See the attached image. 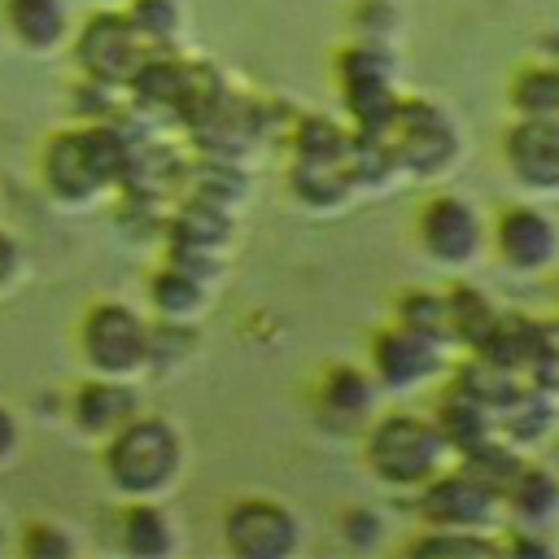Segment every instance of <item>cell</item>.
I'll return each instance as SVG.
<instances>
[{
  "label": "cell",
  "mask_w": 559,
  "mask_h": 559,
  "mask_svg": "<svg viewBox=\"0 0 559 559\" xmlns=\"http://www.w3.org/2000/svg\"><path fill=\"white\" fill-rule=\"evenodd\" d=\"M393 157V170L411 175V179H432L441 170H450V162L459 157V127L454 118L424 96H397L389 122L376 131Z\"/></svg>",
  "instance_id": "obj_4"
},
{
  "label": "cell",
  "mask_w": 559,
  "mask_h": 559,
  "mask_svg": "<svg viewBox=\"0 0 559 559\" xmlns=\"http://www.w3.org/2000/svg\"><path fill=\"white\" fill-rule=\"evenodd\" d=\"M507 96L515 118H559V61L542 57L533 66H520Z\"/></svg>",
  "instance_id": "obj_24"
},
{
  "label": "cell",
  "mask_w": 559,
  "mask_h": 559,
  "mask_svg": "<svg viewBox=\"0 0 559 559\" xmlns=\"http://www.w3.org/2000/svg\"><path fill=\"white\" fill-rule=\"evenodd\" d=\"M502 511V493L476 480L467 467L437 472L419 485V520L428 528H493Z\"/></svg>",
  "instance_id": "obj_10"
},
{
  "label": "cell",
  "mask_w": 559,
  "mask_h": 559,
  "mask_svg": "<svg viewBox=\"0 0 559 559\" xmlns=\"http://www.w3.org/2000/svg\"><path fill=\"white\" fill-rule=\"evenodd\" d=\"M17 271H22V249H17V240L0 227V288H9V284L17 280Z\"/></svg>",
  "instance_id": "obj_32"
},
{
  "label": "cell",
  "mask_w": 559,
  "mask_h": 559,
  "mask_svg": "<svg viewBox=\"0 0 559 559\" xmlns=\"http://www.w3.org/2000/svg\"><path fill=\"white\" fill-rule=\"evenodd\" d=\"M100 4H122V0H100Z\"/></svg>",
  "instance_id": "obj_34"
},
{
  "label": "cell",
  "mask_w": 559,
  "mask_h": 559,
  "mask_svg": "<svg viewBox=\"0 0 559 559\" xmlns=\"http://www.w3.org/2000/svg\"><path fill=\"white\" fill-rule=\"evenodd\" d=\"M349 140L341 127L323 118H306L297 131V157H293V192L306 205H341L358 183L349 166Z\"/></svg>",
  "instance_id": "obj_6"
},
{
  "label": "cell",
  "mask_w": 559,
  "mask_h": 559,
  "mask_svg": "<svg viewBox=\"0 0 559 559\" xmlns=\"http://www.w3.org/2000/svg\"><path fill=\"white\" fill-rule=\"evenodd\" d=\"M362 459L380 485L419 489L424 480H432L445 467L450 445L432 419H424L415 411H389L367 428Z\"/></svg>",
  "instance_id": "obj_3"
},
{
  "label": "cell",
  "mask_w": 559,
  "mask_h": 559,
  "mask_svg": "<svg viewBox=\"0 0 559 559\" xmlns=\"http://www.w3.org/2000/svg\"><path fill=\"white\" fill-rule=\"evenodd\" d=\"M22 555H31V559H66V555H74V542L57 528V524H48V520H35L26 533H22Z\"/></svg>",
  "instance_id": "obj_30"
},
{
  "label": "cell",
  "mask_w": 559,
  "mask_h": 559,
  "mask_svg": "<svg viewBox=\"0 0 559 559\" xmlns=\"http://www.w3.org/2000/svg\"><path fill=\"white\" fill-rule=\"evenodd\" d=\"M445 362V345L432 341V336H419L411 328H384L376 341H371V376L380 389H393V393H406V389H419L428 384Z\"/></svg>",
  "instance_id": "obj_13"
},
{
  "label": "cell",
  "mask_w": 559,
  "mask_h": 559,
  "mask_svg": "<svg viewBox=\"0 0 559 559\" xmlns=\"http://www.w3.org/2000/svg\"><path fill=\"white\" fill-rule=\"evenodd\" d=\"M550 428H555V397L542 393L533 380H528L507 406H498V437H507V441L520 445V450L546 441Z\"/></svg>",
  "instance_id": "obj_21"
},
{
  "label": "cell",
  "mask_w": 559,
  "mask_h": 559,
  "mask_svg": "<svg viewBox=\"0 0 559 559\" xmlns=\"http://www.w3.org/2000/svg\"><path fill=\"white\" fill-rule=\"evenodd\" d=\"M397 323L419 332V336H432L441 345H454L450 341V301H445V293H428V288L406 293L402 306H397Z\"/></svg>",
  "instance_id": "obj_27"
},
{
  "label": "cell",
  "mask_w": 559,
  "mask_h": 559,
  "mask_svg": "<svg viewBox=\"0 0 559 559\" xmlns=\"http://www.w3.org/2000/svg\"><path fill=\"white\" fill-rule=\"evenodd\" d=\"M148 336L153 323L127 301H96L79 323V349L96 376L127 380L140 367H148Z\"/></svg>",
  "instance_id": "obj_5"
},
{
  "label": "cell",
  "mask_w": 559,
  "mask_h": 559,
  "mask_svg": "<svg viewBox=\"0 0 559 559\" xmlns=\"http://www.w3.org/2000/svg\"><path fill=\"white\" fill-rule=\"evenodd\" d=\"M345 537H349L354 546H376V542H380V515L367 511V507H354V511L345 515Z\"/></svg>",
  "instance_id": "obj_31"
},
{
  "label": "cell",
  "mask_w": 559,
  "mask_h": 559,
  "mask_svg": "<svg viewBox=\"0 0 559 559\" xmlns=\"http://www.w3.org/2000/svg\"><path fill=\"white\" fill-rule=\"evenodd\" d=\"M127 22L148 48H170L183 31V9L179 0H127Z\"/></svg>",
  "instance_id": "obj_26"
},
{
  "label": "cell",
  "mask_w": 559,
  "mask_h": 559,
  "mask_svg": "<svg viewBox=\"0 0 559 559\" xmlns=\"http://www.w3.org/2000/svg\"><path fill=\"white\" fill-rule=\"evenodd\" d=\"M319 406H323V415H332L336 424H358V419H367L371 406H376V376H367L362 367H349V362L332 367V371L323 376V384H319Z\"/></svg>",
  "instance_id": "obj_22"
},
{
  "label": "cell",
  "mask_w": 559,
  "mask_h": 559,
  "mask_svg": "<svg viewBox=\"0 0 559 559\" xmlns=\"http://www.w3.org/2000/svg\"><path fill=\"white\" fill-rule=\"evenodd\" d=\"M502 162L528 192H559V118H515L502 135Z\"/></svg>",
  "instance_id": "obj_12"
},
{
  "label": "cell",
  "mask_w": 559,
  "mask_h": 559,
  "mask_svg": "<svg viewBox=\"0 0 559 559\" xmlns=\"http://www.w3.org/2000/svg\"><path fill=\"white\" fill-rule=\"evenodd\" d=\"M153 52H157V48H148V44L135 35V26L127 22L122 9H96V13L79 26V35H74V61H79L83 79H96V83L118 87V92L140 74V66H144Z\"/></svg>",
  "instance_id": "obj_7"
},
{
  "label": "cell",
  "mask_w": 559,
  "mask_h": 559,
  "mask_svg": "<svg viewBox=\"0 0 559 559\" xmlns=\"http://www.w3.org/2000/svg\"><path fill=\"white\" fill-rule=\"evenodd\" d=\"M140 411V397H135V389L122 380V376H92L79 393H74V402H70V419H74V428L83 432V437H109V432H118L131 415Z\"/></svg>",
  "instance_id": "obj_15"
},
{
  "label": "cell",
  "mask_w": 559,
  "mask_h": 559,
  "mask_svg": "<svg viewBox=\"0 0 559 559\" xmlns=\"http://www.w3.org/2000/svg\"><path fill=\"white\" fill-rule=\"evenodd\" d=\"M445 301H450V341H454V345H467V349H476V345L489 336L493 319L502 314V310L489 301V293H485V288H472V284L450 288Z\"/></svg>",
  "instance_id": "obj_25"
},
{
  "label": "cell",
  "mask_w": 559,
  "mask_h": 559,
  "mask_svg": "<svg viewBox=\"0 0 559 559\" xmlns=\"http://www.w3.org/2000/svg\"><path fill=\"white\" fill-rule=\"evenodd\" d=\"M502 507L524 524V528H546L555 515H559V476L542 463H528L511 476L507 493H502Z\"/></svg>",
  "instance_id": "obj_19"
},
{
  "label": "cell",
  "mask_w": 559,
  "mask_h": 559,
  "mask_svg": "<svg viewBox=\"0 0 559 559\" xmlns=\"http://www.w3.org/2000/svg\"><path fill=\"white\" fill-rule=\"evenodd\" d=\"M450 445V454H463L489 437H498V419L485 402H476L472 393H463L459 384H445L441 393V406H437V419H432Z\"/></svg>",
  "instance_id": "obj_17"
},
{
  "label": "cell",
  "mask_w": 559,
  "mask_h": 559,
  "mask_svg": "<svg viewBox=\"0 0 559 559\" xmlns=\"http://www.w3.org/2000/svg\"><path fill=\"white\" fill-rule=\"evenodd\" d=\"M4 26L31 52H52L70 39L66 0H4Z\"/></svg>",
  "instance_id": "obj_16"
},
{
  "label": "cell",
  "mask_w": 559,
  "mask_h": 559,
  "mask_svg": "<svg viewBox=\"0 0 559 559\" xmlns=\"http://www.w3.org/2000/svg\"><path fill=\"white\" fill-rule=\"evenodd\" d=\"M493 249L511 271H546L559 253V223L537 205H511L493 223Z\"/></svg>",
  "instance_id": "obj_14"
},
{
  "label": "cell",
  "mask_w": 559,
  "mask_h": 559,
  "mask_svg": "<svg viewBox=\"0 0 559 559\" xmlns=\"http://www.w3.org/2000/svg\"><path fill=\"white\" fill-rule=\"evenodd\" d=\"M205 275H197L183 262H166L153 280H148V301L157 310V319H192L205 306Z\"/></svg>",
  "instance_id": "obj_23"
},
{
  "label": "cell",
  "mask_w": 559,
  "mask_h": 559,
  "mask_svg": "<svg viewBox=\"0 0 559 559\" xmlns=\"http://www.w3.org/2000/svg\"><path fill=\"white\" fill-rule=\"evenodd\" d=\"M528 380L559 397V319H542V336H537V354L528 362Z\"/></svg>",
  "instance_id": "obj_29"
},
{
  "label": "cell",
  "mask_w": 559,
  "mask_h": 559,
  "mask_svg": "<svg viewBox=\"0 0 559 559\" xmlns=\"http://www.w3.org/2000/svg\"><path fill=\"white\" fill-rule=\"evenodd\" d=\"M537 336H542V319H533L524 310H502L493 319L489 336L472 354H480V358H489V362H498L515 376H528V362L537 354Z\"/></svg>",
  "instance_id": "obj_18"
},
{
  "label": "cell",
  "mask_w": 559,
  "mask_h": 559,
  "mask_svg": "<svg viewBox=\"0 0 559 559\" xmlns=\"http://www.w3.org/2000/svg\"><path fill=\"white\" fill-rule=\"evenodd\" d=\"M131 153L135 148H131L127 131L114 122H83V127L57 131L39 153L44 188L66 205L96 201L105 188L127 179Z\"/></svg>",
  "instance_id": "obj_1"
},
{
  "label": "cell",
  "mask_w": 559,
  "mask_h": 559,
  "mask_svg": "<svg viewBox=\"0 0 559 559\" xmlns=\"http://www.w3.org/2000/svg\"><path fill=\"white\" fill-rule=\"evenodd\" d=\"M336 79H341V100L354 114L358 131H380L397 105V87H393V57L380 48V39H362L354 48L341 52L336 61Z\"/></svg>",
  "instance_id": "obj_9"
},
{
  "label": "cell",
  "mask_w": 559,
  "mask_h": 559,
  "mask_svg": "<svg viewBox=\"0 0 559 559\" xmlns=\"http://www.w3.org/2000/svg\"><path fill=\"white\" fill-rule=\"evenodd\" d=\"M17 441H22V428H17V415H13V411H9L4 402H0V463H4V459H9L13 450H17Z\"/></svg>",
  "instance_id": "obj_33"
},
{
  "label": "cell",
  "mask_w": 559,
  "mask_h": 559,
  "mask_svg": "<svg viewBox=\"0 0 559 559\" xmlns=\"http://www.w3.org/2000/svg\"><path fill=\"white\" fill-rule=\"evenodd\" d=\"M502 550V542H493L485 528H428L424 537H415L411 542V555H463V559H472V555H498Z\"/></svg>",
  "instance_id": "obj_28"
},
{
  "label": "cell",
  "mask_w": 559,
  "mask_h": 559,
  "mask_svg": "<svg viewBox=\"0 0 559 559\" xmlns=\"http://www.w3.org/2000/svg\"><path fill=\"white\" fill-rule=\"evenodd\" d=\"M118 546L135 559H162L175 550V524L153 498H131V507L118 520Z\"/></svg>",
  "instance_id": "obj_20"
},
{
  "label": "cell",
  "mask_w": 559,
  "mask_h": 559,
  "mask_svg": "<svg viewBox=\"0 0 559 559\" xmlns=\"http://www.w3.org/2000/svg\"><path fill=\"white\" fill-rule=\"evenodd\" d=\"M223 546L240 559H284L301 546V520L275 498H236L223 511Z\"/></svg>",
  "instance_id": "obj_8"
},
{
  "label": "cell",
  "mask_w": 559,
  "mask_h": 559,
  "mask_svg": "<svg viewBox=\"0 0 559 559\" xmlns=\"http://www.w3.org/2000/svg\"><path fill=\"white\" fill-rule=\"evenodd\" d=\"M415 231H419L424 253L441 266H467L485 249V223L476 205L459 192H437L432 201H424Z\"/></svg>",
  "instance_id": "obj_11"
},
{
  "label": "cell",
  "mask_w": 559,
  "mask_h": 559,
  "mask_svg": "<svg viewBox=\"0 0 559 559\" xmlns=\"http://www.w3.org/2000/svg\"><path fill=\"white\" fill-rule=\"evenodd\" d=\"M0 546H4V528H0Z\"/></svg>",
  "instance_id": "obj_35"
},
{
  "label": "cell",
  "mask_w": 559,
  "mask_h": 559,
  "mask_svg": "<svg viewBox=\"0 0 559 559\" xmlns=\"http://www.w3.org/2000/svg\"><path fill=\"white\" fill-rule=\"evenodd\" d=\"M105 480L122 498H157L183 472V437L162 415H131L118 432L105 437Z\"/></svg>",
  "instance_id": "obj_2"
}]
</instances>
